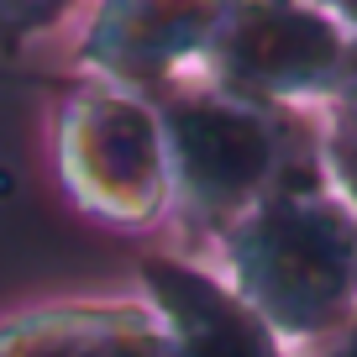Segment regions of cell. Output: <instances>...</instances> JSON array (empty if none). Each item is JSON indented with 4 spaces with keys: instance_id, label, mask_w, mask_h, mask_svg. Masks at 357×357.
Listing matches in <instances>:
<instances>
[{
    "instance_id": "cell-1",
    "label": "cell",
    "mask_w": 357,
    "mask_h": 357,
    "mask_svg": "<svg viewBox=\"0 0 357 357\" xmlns=\"http://www.w3.org/2000/svg\"><path fill=\"white\" fill-rule=\"evenodd\" d=\"M215 273L289 347H331L357 326V211L331 163L242 215L215 242Z\"/></svg>"
},
{
    "instance_id": "cell-2",
    "label": "cell",
    "mask_w": 357,
    "mask_h": 357,
    "mask_svg": "<svg viewBox=\"0 0 357 357\" xmlns=\"http://www.w3.org/2000/svg\"><path fill=\"white\" fill-rule=\"evenodd\" d=\"M153 100L174 163V221L211 247L268 195L326 168V111L252 105L200 79Z\"/></svg>"
},
{
    "instance_id": "cell-3",
    "label": "cell",
    "mask_w": 357,
    "mask_h": 357,
    "mask_svg": "<svg viewBox=\"0 0 357 357\" xmlns=\"http://www.w3.org/2000/svg\"><path fill=\"white\" fill-rule=\"evenodd\" d=\"M53 158L63 195L89 221L147 231L174 215V163L153 95L79 79L58 105Z\"/></svg>"
},
{
    "instance_id": "cell-4",
    "label": "cell",
    "mask_w": 357,
    "mask_h": 357,
    "mask_svg": "<svg viewBox=\"0 0 357 357\" xmlns=\"http://www.w3.org/2000/svg\"><path fill=\"white\" fill-rule=\"evenodd\" d=\"M347 58H352V32L336 16V6L242 0L226 6L200 84L252 105L326 111L342 95Z\"/></svg>"
},
{
    "instance_id": "cell-5",
    "label": "cell",
    "mask_w": 357,
    "mask_h": 357,
    "mask_svg": "<svg viewBox=\"0 0 357 357\" xmlns=\"http://www.w3.org/2000/svg\"><path fill=\"white\" fill-rule=\"evenodd\" d=\"M226 22V6L211 0H111L95 6L79 37V68L84 79L163 95V89L195 84L205 58Z\"/></svg>"
},
{
    "instance_id": "cell-6",
    "label": "cell",
    "mask_w": 357,
    "mask_h": 357,
    "mask_svg": "<svg viewBox=\"0 0 357 357\" xmlns=\"http://www.w3.org/2000/svg\"><path fill=\"white\" fill-rule=\"evenodd\" d=\"M142 300L163 315L174 357H294L284 342L215 268L178 252H147L137 263Z\"/></svg>"
},
{
    "instance_id": "cell-7",
    "label": "cell",
    "mask_w": 357,
    "mask_h": 357,
    "mask_svg": "<svg viewBox=\"0 0 357 357\" xmlns=\"http://www.w3.org/2000/svg\"><path fill=\"white\" fill-rule=\"evenodd\" d=\"M0 357H174V336L142 294L53 300L0 321Z\"/></svg>"
},
{
    "instance_id": "cell-8",
    "label": "cell",
    "mask_w": 357,
    "mask_h": 357,
    "mask_svg": "<svg viewBox=\"0 0 357 357\" xmlns=\"http://www.w3.org/2000/svg\"><path fill=\"white\" fill-rule=\"evenodd\" d=\"M326 163L342 195L357 211V111L352 105H326Z\"/></svg>"
},
{
    "instance_id": "cell-9",
    "label": "cell",
    "mask_w": 357,
    "mask_h": 357,
    "mask_svg": "<svg viewBox=\"0 0 357 357\" xmlns=\"http://www.w3.org/2000/svg\"><path fill=\"white\" fill-rule=\"evenodd\" d=\"M63 16H68V6H0V53L16 58L26 37L53 32Z\"/></svg>"
},
{
    "instance_id": "cell-10",
    "label": "cell",
    "mask_w": 357,
    "mask_h": 357,
    "mask_svg": "<svg viewBox=\"0 0 357 357\" xmlns=\"http://www.w3.org/2000/svg\"><path fill=\"white\" fill-rule=\"evenodd\" d=\"M336 16H342V22H347V32H352V58H347V79H342V95H336L331 105H352V111H357V0L336 6Z\"/></svg>"
},
{
    "instance_id": "cell-11",
    "label": "cell",
    "mask_w": 357,
    "mask_h": 357,
    "mask_svg": "<svg viewBox=\"0 0 357 357\" xmlns=\"http://www.w3.org/2000/svg\"><path fill=\"white\" fill-rule=\"evenodd\" d=\"M321 357H357V326H347V331L342 336H336V342L331 347H326V352Z\"/></svg>"
}]
</instances>
